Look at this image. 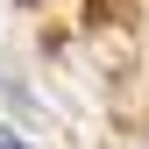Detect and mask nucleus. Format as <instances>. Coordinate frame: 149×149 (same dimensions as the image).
<instances>
[{"instance_id": "f257e3e1", "label": "nucleus", "mask_w": 149, "mask_h": 149, "mask_svg": "<svg viewBox=\"0 0 149 149\" xmlns=\"http://www.w3.org/2000/svg\"><path fill=\"white\" fill-rule=\"evenodd\" d=\"M0 149H22V135H7V128H0Z\"/></svg>"}]
</instances>
